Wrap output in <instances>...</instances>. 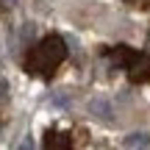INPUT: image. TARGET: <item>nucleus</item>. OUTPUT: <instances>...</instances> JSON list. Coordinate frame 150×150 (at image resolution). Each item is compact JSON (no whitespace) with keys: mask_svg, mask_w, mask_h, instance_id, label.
Wrapping results in <instances>:
<instances>
[{"mask_svg":"<svg viewBox=\"0 0 150 150\" xmlns=\"http://www.w3.org/2000/svg\"><path fill=\"white\" fill-rule=\"evenodd\" d=\"M67 59V45L61 36L50 33L42 42H36L25 56V70L28 75H36V78H50L56 70L61 67V61Z\"/></svg>","mask_w":150,"mask_h":150,"instance_id":"f257e3e1","label":"nucleus"},{"mask_svg":"<svg viewBox=\"0 0 150 150\" xmlns=\"http://www.w3.org/2000/svg\"><path fill=\"white\" fill-rule=\"evenodd\" d=\"M128 78L134 81V83H145L150 81V56L147 53H134V59L128 61Z\"/></svg>","mask_w":150,"mask_h":150,"instance_id":"f03ea898","label":"nucleus"},{"mask_svg":"<svg viewBox=\"0 0 150 150\" xmlns=\"http://www.w3.org/2000/svg\"><path fill=\"white\" fill-rule=\"evenodd\" d=\"M125 147H150V134L147 131H136V134H128L122 139Z\"/></svg>","mask_w":150,"mask_h":150,"instance_id":"7ed1b4c3","label":"nucleus"},{"mask_svg":"<svg viewBox=\"0 0 150 150\" xmlns=\"http://www.w3.org/2000/svg\"><path fill=\"white\" fill-rule=\"evenodd\" d=\"M89 108H92V114H97L100 120H111V103L103 100V97H95V100L89 103Z\"/></svg>","mask_w":150,"mask_h":150,"instance_id":"20e7f679","label":"nucleus"},{"mask_svg":"<svg viewBox=\"0 0 150 150\" xmlns=\"http://www.w3.org/2000/svg\"><path fill=\"white\" fill-rule=\"evenodd\" d=\"M56 136H59V139L47 136V139H45V145H47V147H70V145H72V142H70V136H67V134H56Z\"/></svg>","mask_w":150,"mask_h":150,"instance_id":"39448f33","label":"nucleus"},{"mask_svg":"<svg viewBox=\"0 0 150 150\" xmlns=\"http://www.w3.org/2000/svg\"><path fill=\"white\" fill-rule=\"evenodd\" d=\"M8 100V83H6V78H0V106Z\"/></svg>","mask_w":150,"mask_h":150,"instance_id":"423d86ee","label":"nucleus"}]
</instances>
